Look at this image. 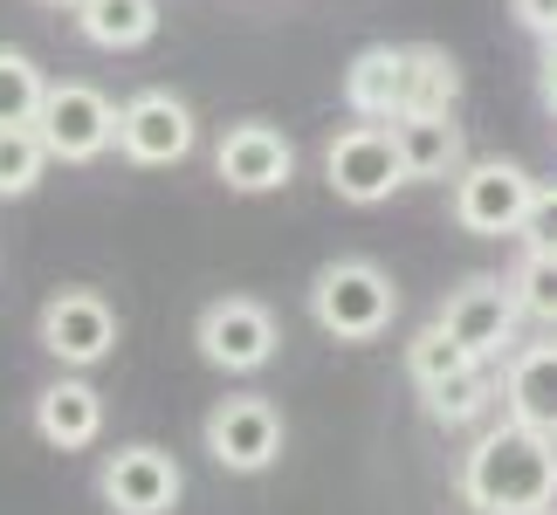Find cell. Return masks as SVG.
I'll return each mask as SVG.
<instances>
[{"mask_svg": "<svg viewBox=\"0 0 557 515\" xmlns=\"http://www.w3.org/2000/svg\"><path fill=\"white\" fill-rule=\"evenodd\" d=\"M461 495L475 515H544L557 508V440L537 426L509 419L468 447L461 461Z\"/></svg>", "mask_w": 557, "mask_h": 515, "instance_id": "6da1fadb", "label": "cell"}, {"mask_svg": "<svg viewBox=\"0 0 557 515\" xmlns=\"http://www.w3.org/2000/svg\"><path fill=\"white\" fill-rule=\"evenodd\" d=\"M310 316L317 330L337 337V343H372L393 330L399 316V289L379 262H324L310 282Z\"/></svg>", "mask_w": 557, "mask_h": 515, "instance_id": "7a4b0ae2", "label": "cell"}, {"mask_svg": "<svg viewBox=\"0 0 557 515\" xmlns=\"http://www.w3.org/2000/svg\"><path fill=\"white\" fill-rule=\"evenodd\" d=\"M35 131L49 145V159L62 165H90L117 145V103L90 90V83H49L35 111Z\"/></svg>", "mask_w": 557, "mask_h": 515, "instance_id": "3957f363", "label": "cell"}, {"mask_svg": "<svg viewBox=\"0 0 557 515\" xmlns=\"http://www.w3.org/2000/svg\"><path fill=\"white\" fill-rule=\"evenodd\" d=\"M324 179L337 200H351V206H379V200H393V192L406 186V159H399V145H393V124H351V131H337L331 138V152H324Z\"/></svg>", "mask_w": 557, "mask_h": 515, "instance_id": "277c9868", "label": "cell"}, {"mask_svg": "<svg viewBox=\"0 0 557 515\" xmlns=\"http://www.w3.org/2000/svg\"><path fill=\"white\" fill-rule=\"evenodd\" d=\"M530 192H537V179L523 165L475 159V165L455 172V221L468 234H517L523 213H530Z\"/></svg>", "mask_w": 557, "mask_h": 515, "instance_id": "5b68a950", "label": "cell"}, {"mask_svg": "<svg viewBox=\"0 0 557 515\" xmlns=\"http://www.w3.org/2000/svg\"><path fill=\"white\" fill-rule=\"evenodd\" d=\"M41 351L70 372H90L117 351V310L103 303L97 289H62L49 310H41Z\"/></svg>", "mask_w": 557, "mask_h": 515, "instance_id": "8992f818", "label": "cell"}, {"mask_svg": "<svg viewBox=\"0 0 557 515\" xmlns=\"http://www.w3.org/2000/svg\"><path fill=\"white\" fill-rule=\"evenodd\" d=\"M207 454L227 475H262L283 454V413L269 399H221L207 413Z\"/></svg>", "mask_w": 557, "mask_h": 515, "instance_id": "52a82bcc", "label": "cell"}, {"mask_svg": "<svg viewBox=\"0 0 557 515\" xmlns=\"http://www.w3.org/2000/svg\"><path fill=\"white\" fill-rule=\"evenodd\" d=\"M275 316L255 303V296H221V303H207L200 316V357L213 372H262L275 357Z\"/></svg>", "mask_w": 557, "mask_h": 515, "instance_id": "ba28073f", "label": "cell"}, {"mask_svg": "<svg viewBox=\"0 0 557 515\" xmlns=\"http://www.w3.org/2000/svg\"><path fill=\"white\" fill-rule=\"evenodd\" d=\"M97 488H103V502H111V515H173L180 495H186V475L159 447H117V454L103 461Z\"/></svg>", "mask_w": 557, "mask_h": 515, "instance_id": "9c48e42d", "label": "cell"}, {"mask_svg": "<svg viewBox=\"0 0 557 515\" xmlns=\"http://www.w3.org/2000/svg\"><path fill=\"white\" fill-rule=\"evenodd\" d=\"M193 145H200V131H193V111L173 90H138L117 111V152L132 165H180Z\"/></svg>", "mask_w": 557, "mask_h": 515, "instance_id": "30bf717a", "label": "cell"}, {"mask_svg": "<svg viewBox=\"0 0 557 515\" xmlns=\"http://www.w3.org/2000/svg\"><path fill=\"white\" fill-rule=\"evenodd\" d=\"M441 324H447V330L468 343V351L488 364V357H503L509 343H517L523 303H517V289H509V282H496V275H475V282H461L455 296H447Z\"/></svg>", "mask_w": 557, "mask_h": 515, "instance_id": "8fae6325", "label": "cell"}, {"mask_svg": "<svg viewBox=\"0 0 557 515\" xmlns=\"http://www.w3.org/2000/svg\"><path fill=\"white\" fill-rule=\"evenodd\" d=\"M213 172H221L227 192H283L296 179V152L269 124H234L221 138V152H213Z\"/></svg>", "mask_w": 557, "mask_h": 515, "instance_id": "7c38bea8", "label": "cell"}, {"mask_svg": "<svg viewBox=\"0 0 557 515\" xmlns=\"http://www.w3.org/2000/svg\"><path fill=\"white\" fill-rule=\"evenodd\" d=\"M503 405H509V419H523V426H537V434L557 440V343H523V351H509Z\"/></svg>", "mask_w": 557, "mask_h": 515, "instance_id": "4fadbf2b", "label": "cell"}, {"mask_svg": "<svg viewBox=\"0 0 557 515\" xmlns=\"http://www.w3.org/2000/svg\"><path fill=\"white\" fill-rule=\"evenodd\" d=\"M393 145L406 159V179H455L461 172V124H455V111H406V117H393Z\"/></svg>", "mask_w": 557, "mask_h": 515, "instance_id": "5bb4252c", "label": "cell"}, {"mask_svg": "<svg viewBox=\"0 0 557 515\" xmlns=\"http://www.w3.org/2000/svg\"><path fill=\"white\" fill-rule=\"evenodd\" d=\"M35 434L49 447H62V454H76V447H90L103 434V399L83 378L41 385V392H35Z\"/></svg>", "mask_w": 557, "mask_h": 515, "instance_id": "9a60e30c", "label": "cell"}, {"mask_svg": "<svg viewBox=\"0 0 557 515\" xmlns=\"http://www.w3.org/2000/svg\"><path fill=\"white\" fill-rule=\"evenodd\" d=\"M399 83H406V49H393V41L358 49L351 70H345V103L372 124H393L399 117Z\"/></svg>", "mask_w": 557, "mask_h": 515, "instance_id": "2e32d148", "label": "cell"}, {"mask_svg": "<svg viewBox=\"0 0 557 515\" xmlns=\"http://www.w3.org/2000/svg\"><path fill=\"white\" fill-rule=\"evenodd\" d=\"M76 28L90 49H145V41L159 35V0H83L76 8Z\"/></svg>", "mask_w": 557, "mask_h": 515, "instance_id": "e0dca14e", "label": "cell"}, {"mask_svg": "<svg viewBox=\"0 0 557 515\" xmlns=\"http://www.w3.org/2000/svg\"><path fill=\"white\" fill-rule=\"evenodd\" d=\"M461 70L447 49H406V83H399V117L406 111H455Z\"/></svg>", "mask_w": 557, "mask_h": 515, "instance_id": "ac0fdd59", "label": "cell"}, {"mask_svg": "<svg viewBox=\"0 0 557 515\" xmlns=\"http://www.w3.org/2000/svg\"><path fill=\"white\" fill-rule=\"evenodd\" d=\"M468 364H482L475 351H468V343L455 337L434 316V324H426L413 343H406V372H413V385H441V378H455V372H468Z\"/></svg>", "mask_w": 557, "mask_h": 515, "instance_id": "d6986e66", "label": "cell"}, {"mask_svg": "<svg viewBox=\"0 0 557 515\" xmlns=\"http://www.w3.org/2000/svg\"><path fill=\"white\" fill-rule=\"evenodd\" d=\"M41 165H49V145H41L35 124H8L0 131V200H21V192L41 186Z\"/></svg>", "mask_w": 557, "mask_h": 515, "instance_id": "ffe728a7", "label": "cell"}, {"mask_svg": "<svg viewBox=\"0 0 557 515\" xmlns=\"http://www.w3.org/2000/svg\"><path fill=\"white\" fill-rule=\"evenodd\" d=\"M41 70L21 49H0V131L8 124H35V111H41Z\"/></svg>", "mask_w": 557, "mask_h": 515, "instance_id": "44dd1931", "label": "cell"}, {"mask_svg": "<svg viewBox=\"0 0 557 515\" xmlns=\"http://www.w3.org/2000/svg\"><path fill=\"white\" fill-rule=\"evenodd\" d=\"M509 289H517L523 316H537V324H557V254H530L509 268Z\"/></svg>", "mask_w": 557, "mask_h": 515, "instance_id": "7402d4cb", "label": "cell"}, {"mask_svg": "<svg viewBox=\"0 0 557 515\" xmlns=\"http://www.w3.org/2000/svg\"><path fill=\"white\" fill-rule=\"evenodd\" d=\"M420 392H426V413H434V419L461 426V419H475V413H482V399H488V378H482V364H468V372L441 378V385H420Z\"/></svg>", "mask_w": 557, "mask_h": 515, "instance_id": "603a6c76", "label": "cell"}, {"mask_svg": "<svg viewBox=\"0 0 557 515\" xmlns=\"http://www.w3.org/2000/svg\"><path fill=\"white\" fill-rule=\"evenodd\" d=\"M523 248L530 254H557V186H537L530 192V213H523Z\"/></svg>", "mask_w": 557, "mask_h": 515, "instance_id": "cb8c5ba5", "label": "cell"}, {"mask_svg": "<svg viewBox=\"0 0 557 515\" xmlns=\"http://www.w3.org/2000/svg\"><path fill=\"white\" fill-rule=\"evenodd\" d=\"M509 14H517L530 35H550L557 28V0H509Z\"/></svg>", "mask_w": 557, "mask_h": 515, "instance_id": "d4e9b609", "label": "cell"}, {"mask_svg": "<svg viewBox=\"0 0 557 515\" xmlns=\"http://www.w3.org/2000/svg\"><path fill=\"white\" fill-rule=\"evenodd\" d=\"M544 70H557V28L544 35Z\"/></svg>", "mask_w": 557, "mask_h": 515, "instance_id": "484cf974", "label": "cell"}, {"mask_svg": "<svg viewBox=\"0 0 557 515\" xmlns=\"http://www.w3.org/2000/svg\"><path fill=\"white\" fill-rule=\"evenodd\" d=\"M544 103L557 111V70H544Z\"/></svg>", "mask_w": 557, "mask_h": 515, "instance_id": "4316f807", "label": "cell"}, {"mask_svg": "<svg viewBox=\"0 0 557 515\" xmlns=\"http://www.w3.org/2000/svg\"><path fill=\"white\" fill-rule=\"evenodd\" d=\"M49 8H83V0H49Z\"/></svg>", "mask_w": 557, "mask_h": 515, "instance_id": "83f0119b", "label": "cell"}, {"mask_svg": "<svg viewBox=\"0 0 557 515\" xmlns=\"http://www.w3.org/2000/svg\"><path fill=\"white\" fill-rule=\"evenodd\" d=\"M544 515H550V508H544Z\"/></svg>", "mask_w": 557, "mask_h": 515, "instance_id": "f1b7e54d", "label": "cell"}]
</instances>
